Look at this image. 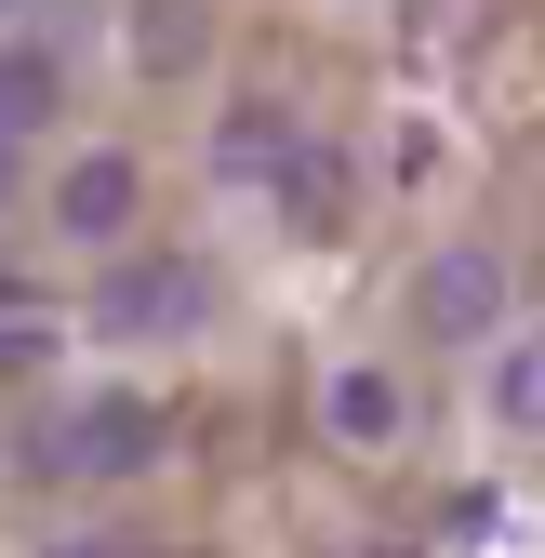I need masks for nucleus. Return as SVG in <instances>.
<instances>
[{
	"label": "nucleus",
	"mask_w": 545,
	"mask_h": 558,
	"mask_svg": "<svg viewBox=\"0 0 545 558\" xmlns=\"http://www.w3.org/2000/svg\"><path fill=\"white\" fill-rule=\"evenodd\" d=\"M280 214H293V227H347V160H332V147H293Z\"/></svg>",
	"instance_id": "9"
},
{
	"label": "nucleus",
	"mask_w": 545,
	"mask_h": 558,
	"mask_svg": "<svg viewBox=\"0 0 545 558\" xmlns=\"http://www.w3.org/2000/svg\"><path fill=\"white\" fill-rule=\"evenodd\" d=\"M147 452H160V412H147V399H81L66 426H40V439H27V478L81 493V478H133Z\"/></svg>",
	"instance_id": "1"
},
{
	"label": "nucleus",
	"mask_w": 545,
	"mask_h": 558,
	"mask_svg": "<svg viewBox=\"0 0 545 558\" xmlns=\"http://www.w3.org/2000/svg\"><path fill=\"white\" fill-rule=\"evenodd\" d=\"M493 426H519V439H545V332H519L506 360H493Z\"/></svg>",
	"instance_id": "8"
},
{
	"label": "nucleus",
	"mask_w": 545,
	"mask_h": 558,
	"mask_svg": "<svg viewBox=\"0 0 545 558\" xmlns=\"http://www.w3.org/2000/svg\"><path fill=\"white\" fill-rule=\"evenodd\" d=\"M14 319H40V293H27L14 266H0V332H14Z\"/></svg>",
	"instance_id": "11"
},
{
	"label": "nucleus",
	"mask_w": 545,
	"mask_h": 558,
	"mask_svg": "<svg viewBox=\"0 0 545 558\" xmlns=\"http://www.w3.org/2000/svg\"><path fill=\"white\" fill-rule=\"evenodd\" d=\"M319 412H332V439L386 452V439H399V373H373V360H360V373H332V386H319Z\"/></svg>",
	"instance_id": "7"
},
{
	"label": "nucleus",
	"mask_w": 545,
	"mask_h": 558,
	"mask_svg": "<svg viewBox=\"0 0 545 558\" xmlns=\"http://www.w3.org/2000/svg\"><path fill=\"white\" fill-rule=\"evenodd\" d=\"M53 558H120V545H53Z\"/></svg>",
	"instance_id": "12"
},
{
	"label": "nucleus",
	"mask_w": 545,
	"mask_h": 558,
	"mask_svg": "<svg viewBox=\"0 0 545 558\" xmlns=\"http://www.w3.org/2000/svg\"><path fill=\"white\" fill-rule=\"evenodd\" d=\"M293 147H306V133H293L280 107H227V120H214V173H227V186H280Z\"/></svg>",
	"instance_id": "5"
},
{
	"label": "nucleus",
	"mask_w": 545,
	"mask_h": 558,
	"mask_svg": "<svg viewBox=\"0 0 545 558\" xmlns=\"http://www.w3.org/2000/svg\"><path fill=\"white\" fill-rule=\"evenodd\" d=\"M413 319L439 332V345H480V332H506V253H426V279H413Z\"/></svg>",
	"instance_id": "3"
},
{
	"label": "nucleus",
	"mask_w": 545,
	"mask_h": 558,
	"mask_svg": "<svg viewBox=\"0 0 545 558\" xmlns=\"http://www.w3.org/2000/svg\"><path fill=\"white\" fill-rule=\"evenodd\" d=\"M133 199H147V173H133L120 147H94L81 173L53 186V227H66V240H120V227H133Z\"/></svg>",
	"instance_id": "4"
},
{
	"label": "nucleus",
	"mask_w": 545,
	"mask_h": 558,
	"mask_svg": "<svg viewBox=\"0 0 545 558\" xmlns=\"http://www.w3.org/2000/svg\"><path fill=\"white\" fill-rule=\"evenodd\" d=\"M0 199H14V147H0Z\"/></svg>",
	"instance_id": "13"
},
{
	"label": "nucleus",
	"mask_w": 545,
	"mask_h": 558,
	"mask_svg": "<svg viewBox=\"0 0 545 558\" xmlns=\"http://www.w3.org/2000/svg\"><path fill=\"white\" fill-rule=\"evenodd\" d=\"M133 66H199V0H133Z\"/></svg>",
	"instance_id": "10"
},
{
	"label": "nucleus",
	"mask_w": 545,
	"mask_h": 558,
	"mask_svg": "<svg viewBox=\"0 0 545 558\" xmlns=\"http://www.w3.org/2000/svg\"><path fill=\"white\" fill-rule=\"evenodd\" d=\"M373 558H413V545H373Z\"/></svg>",
	"instance_id": "14"
},
{
	"label": "nucleus",
	"mask_w": 545,
	"mask_h": 558,
	"mask_svg": "<svg viewBox=\"0 0 545 558\" xmlns=\"http://www.w3.org/2000/svg\"><path fill=\"white\" fill-rule=\"evenodd\" d=\"M53 107H66V66H53L40 40H14V53H0V147H27Z\"/></svg>",
	"instance_id": "6"
},
{
	"label": "nucleus",
	"mask_w": 545,
	"mask_h": 558,
	"mask_svg": "<svg viewBox=\"0 0 545 558\" xmlns=\"http://www.w3.org/2000/svg\"><path fill=\"white\" fill-rule=\"evenodd\" d=\"M199 319H214V266H186V253L107 266V293H94V332L107 345H160V332H199Z\"/></svg>",
	"instance_id": "2"
}]
</instances>
